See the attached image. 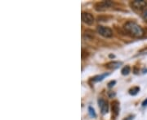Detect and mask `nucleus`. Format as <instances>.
I'll use <instances>...</instances> for the list:
<instances>
[{"instance_id": "f257e3e1", "label": "nucleus", "mask_w": 147, "mask_h": 120, "mask_svg": "<svg viewBox=\"0 0 147 120\" xmlns=\"http://www.w3.org/2000/svg\"><path fill=\"white\" fill-rule=\"evenodd\" d=\"M124 29L127 34L132 38H140L144 35V30L139 24L132 21L127 22L124 25Z\"/></svg>"}, {"instance_id": "f03ea898", "label": "nucleus", "mask_w": 147, "mask_h": 120, "mask_svg": "<svg viewBox=\"0 0 147 120\" xmlns=\"http://www.w3.org/2000/svg\"><path fill=\"white\" fill-rule=\"evenodd\" d=\"M97 32L99 33L101 36H102L104 38H109L113 36V31L111 30V28L109 27H105V26H102V25H99L97 28Z\"/></svg>"}, {"instance_id": "7ed1b4c3", "label": "nucleus", "mask_w": 147, "mask_h": 120, "mask_svg": "<svg viewBox=\"0 0 147 120\" xmlns=\"http://www.w3.org/2000/svg\"><path fill=\"white\" fill-rule=\"evenodd\" d=\"M82 21L85 23L87 25H92L94 23V17L92 14L88 12H82Z\"/></svg>"}, {"instance_id": "20e7f679", "label": "nucleus", "mask_w": 147, "mask_h": 120, "mask_svg": "<svg viewBox=\"0 0 147 120\" xmlns=\"http://www.w3.org/2000/svg\"><path fill=\"white\" fill-rule=\"evenodd\" d=\"M112 5V3L110 1H103L101 3H97L95 6V9L97 11H105L107 8H109Z\"/></svg>"}, {"instance_id": "39448f33", "label": "nucleus", "mask_w": 147, "mask_h": 120, "mask_svg": "<svg viewBox=\"0 0 147 120\" xmlns=\"http://www.w3.org/2000/svg\"><path fill=\"white\" fill-rule=\"evenodd\" d=\"M98 105L99 107L101 110V113L103 115H105L108 112V104L107 102H105L103 98H99L98 99Z\"/></svg>"}, {"instance_id": "423d86ee", "label": "nucleus", "mask_w": 147, "mask_h": 120, "mask_svg": "<svg viewBox=\"0 0 147 120\" xmlns=\"http://www.w3.org/2000/svg\"><path fill=\"white\" fill-rule=\"evenodd\" d=\"M132 7H134V8H136V9L142 10V9H144L147 6V2L142 1V0H136V1H133L132 3Z\"/></svg>"}, {"instance_id": "0eeeda50", "label": "nucleus", "mask_w": 147, "mask_h": 120, "mask_svg": "<svg viewBox=\"0 0 147 120\" xmlns=\"http://www.w3.org/2000/svg\"><path fill=\"white\" fill-rule=\"evenodd\" d=\"M112 112L115 116H118L119 114V103L117 101L112 102Z\"/></svg>"}, {"instance_id": "6e6552de", "label": "nucleus", "mask_w": 147, "mask_h": 120, "mask_svg": "<svg viewBox=\"0 0 147 120\" xmlns=\"http://www.w3.org/2000/svg\"><path fill=\"white\" fill-rule=\"evenodd\" d=\"M121 65H122V63H120V62H110V63L106 64V67L109 69L114 70V69L119 68Z\"/></svg>"}, {"instance_id": "1a4fd4ad", "label": "nucleus", "mask_w": 147, "mask_h": 120, "mask_svg": "<svg viewBox=\"0 0 147 120\" xmlns=\"http://www.w3.org/2000/svg\"><path fill=\"white\" fill-rule=\"evenodd\" d=\"M109 75V73H105V74H103V75H101V76H97L94 77V78H93V81H95V82L101 81L104 78H105L106 76H108Z\"/></svg>"}, {"instance_id": "9d476101", "label": "nucleus", "mask_w": 147, "mask_h": 120, "mask_svg": "<svg viewBox=\"0 0 147 120\" xmlns=\"http://www.w3.org/2000/svg\"><path fill=\"white\" fill-rule=\"evenodd\" d=\"M139 91H140V88L133 87L129 90V93H130L131 95H132V96H135V95H136L137 93H139Z\"/></svg>"}, {"instance_id": "9b49d317", "label": "nucleus", "mask_w": 147, "mask_h": 120, "mask_svg": "<svg viewBox=\"0 0 147 120\" xmlns=\"http://www.w3.org/2000/svg\"><path fill=\"white\" fill-rule=\"evenodd\" d=\"M130 67H129V66H126V67H124L122 69V71H121L122 75H124V76H128V75L130 73Z\"/></svg>"}, {"instance_id": "f8f14e48", "label": "nucleus", "mask_w": 147, "mask_h": 120, "mask_svg": "<svg viewBox=\"0 0 147 120\" xmlns=\"http://www.w3.org/2000/svg\"><path fill=\"white\" fill-rule=\"evenodd\" d=\"M88 114H89V115H90L92 118H96V117H97L96 112H95V110H94V109H93L92 106H89V107H88Z\"/></svg>"}, {"instance_id": "ddd939ff", "label": "nucleus", "mask_w": 147, "mask_h": 120, "mask_svg": "<svg viewBox=\"0 0 147 120\" xmlns=\"http://www.w3.org/2000/svg\"><path fill=\"white\" fill-rule=\"evenodd\" d=\"M142 17L145 20L147 21V9H146L145 11H143V14H142Z\"/></svg>"}, {"instance_id": "4468645a", "label": "nucleus", "mask_w": 147, "mask_h": 120, "mask_svg": "<svg viewBox=\"0 0 147 120\" xmlns=\"http://www.w3.org/2000/svg\"><path fill=\"white\" fill-rule=\"evenodd\" d=\"M115 84H116V81H115V80H112V81H110L109 83H108V87L109 88L114 87Z\"/></svg>"}, {"instance_id": "2eb2a0df", "label": "nucleus", "mask_w": 147, "mask_h": 120, "mask_svg": "<svg viewBox=\"0 0 147 120\" xmlns=\"http://www.w3.org/2000/svg\"><path fill=\"white\" fill-rule=\"evenodd\" d=\"M115 93H113V92H109L108 93V96H109V98H114L115 97Z\"/></svg>"}, {"instance_id": "dca6fc26", "label": "nucleus", "mask_w": 147, "mask_h": 120, "mask_svg": "<svg viewBox=\"0 0 147 120\" xmlns=\"http://www.w3.org/2000/svg\"><path fill=\"white\" fill-rule=\"evenodd\" d=\"M142 106H147V99H146L143 102H142Z\"/></svg>"}, {"instance_id": "f3484780", "label": "nucleus", "mask_w": 147, "mask_h": 120, "mask_svg": "<svg viewBox=\"0 0 147 120\" xmlns=\"http://www.w3.org/2000/svg\"><path fill=\"white\" fill-rule=\"evenodd\" d=\"M133 119H134V116H132V115H131V116L128 117V118H127V119H124V120H132Z\"/></svg>"}, {"instance_id": "a211bd4d", "label": "nucleus", "mask_w": 147, "mask_h": 120, "mask_svg": "<svg viewBox=\"0 0 147 120\" xmlns=\"http://www.w3.org/2000/svg\"><path fill=\"white\" fill-rule=\"evenodd\" d=\"M109 57H110V58H114V55H109Z\"/></svg>"}, {"instance_id": "6ab92c4d", "label": "nucleus", "mask_w": 147, "mask_h": 120, "mask_svg": "<svg viewBox=\"0 0 147 120\" xmlns=\"http://www.w3.org/2000/svg\"><path fill=\"white\" fill-rule=\"evenodd\" d=\"M144 73H147V70H145V71H144Z\"/></svg>"}]
</instances>
